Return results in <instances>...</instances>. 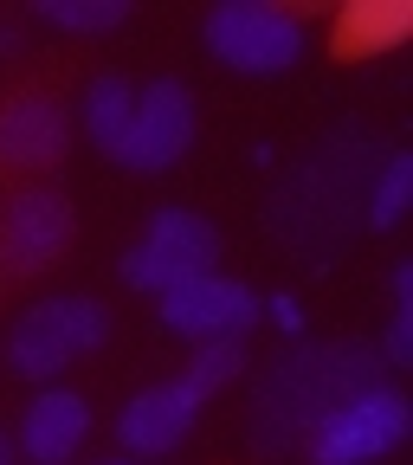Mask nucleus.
I'll return each instance as SVG.
<instances>
[{"label":"nucleus","instance_id":"obj_19","mask_svg":"<svg viewBox=\"0 0 413 465\" xmlns=\"http://www.w3.org/2000/svg\"><path fill=\"white\" fill-rule=\"evenodd\" d=\"M0 465H14V440L7 433H0Z\"/></svg>","mask_w":413,"mask_h":465},{"label":"nucleus","instance_id":"obj_12","mask_svg":"<svg viewBox=\"0 0 413 465\" xmlns=\"http://www.w3.org/2000/svg\"><path fill=\"white\" fill-rule=\"evenodd\" d=\"M130 104H136V84H130V78H116V72H103V78H91V84H84L78 124H84V136H91L103 155L116 149V136H123V124H130Z\"/></svg>","mask_w":413,"mask_h":465},{"label":"nucleus","instance_id":"obj_16","mask_svg":"<svg viewBox=\"0 0 413 465\" xmlns=\"http://www.w3.org/2000/svg\"><path fill=\"white\" fill-rule=\"evenodd\" d=\"M381 356L394 369L413 362V259L394 265V317H388V342H381Z\"/></svg>","mask_w":413,"mask_h":465},{"label":"nucleus","instance_id":"obj_14","mask_svg":"<svg viewBox=\"0 0 413 465\" xmlns=\"http://www.w3.org/2000/svg\"><path fill=\"white\" fill-rule=\"evenodd\" d=\"M33 14L52 26V33H78V39H91V33H116L130 20V0H33Z\"/></svg>","mask_w":413,"mask_h":465},{"label":"nucleus","instance_id":"obj_7","mask_svg":"<svg viewBox=\"0 0 413 465\" xmlns=\"http://www.w3.org/2000/svg\"><path fill=\"white\" fill-rule=\"evenodd\" d=\"M188 149H194V91L182 78L136 84L130 124H123V136H116L110 162L130 168V174H168Z\"/></svg>","mask_w":413,"mask_h":465},{"label":"nucleus","instance_id":"obj_13","mask_svg":"<svg viewBox=\"0 0 413 465\" xmlns=\"http://www.w3.org/2000/svg\"><path fill=\"white\" fill-rule=\"evenodd\" d=\"M369 226L375 232H394L400 220H407V207H413V155L407 149H388L375 168H369Z\"/></svg>","mask_w":413,"mask_h":465},{"label":"nucleus","instance_id":"obj_18","mask_svg":"<svg viewBox=\"0 0 413 465\" xmlns=\"http://www.w3.org/2000/svg\"><path fill=\"white\" fill-rule=\"evenodd\" d=\"M14 45H20V33H14V26H0V52H14Z\"/></svg>","mask_w":413,"mask_h":465},{"label":"nucleus","instance_id":"obj_10","mask_svg":"<svg viewBox=\"0 0 413 465\" xmlns=\"http://www.w3.org/2000/svg\"><path fill=\"white\" fill-rule=\"evenodd\" d=\"M91 440V401L78 388H58L45 381L26 414H20V433H14V452H26L33 465H72Z\"/></svg>","mask_w":413,"mask_h":465},{"label":"nucleus","instance_id":"obj_3","mask_svg":"<svg viewBox=\"0 0 413 465\" xmlns=\"http://www.w3.org/2000/svg\"><path fill=\"white\" fill-rule=\"evenodd\" d=\"M207 272H220V226L194 207H155L116 259V278L130 291H149V298H168L174 284Z\"/></svg>","mask_w":413,"mask_h":465},{"label":"nucleus","instance_id":"obj_4","mask_svg":"<svg viewBox=\"0 0 413 465\" xmlns=\"http://www.w3.org/2000/svg\"><path fill=\"white\" fill-rule=\"evenodd\" d=\"M413 433V407L394 381H362L349 388L336 407H323V420L304 433L310 465H375Z\"/></svg>","mask_w":413,"mask_h":465},{"label":"nucleus","instance_id":"obj_17","mask_svg":"<svg viewBox=\"0 0 413 465\" xmlns=\"http://www.w3.org/2000/svg\"><path fill=\"white\" fill-rule=\"evenodd\" d=\"M265 317H271L284 336H298V330H304V304L290 298V291H271V298H265Z\"/></svg>","mask_w":413,"mask_h":465},{"label":"nucleus","instance_id":"obj_2","mask_svg":"<svg viewBox=\"0 0 413 465\" xmlns=\"http://www.w3.org/2000/svg\"><path fill=\"white\" fill-rule=\"evenodd\" d=\"M240 369H246V349H240V342H201L194 362H188V375L149 381V388H136L123 407H116V446L136 452V459L174 452V446L194 433L201 407H207L220 388L240 381Z\"/></svg>","mask_w":413,"mask_h":465},{"label":"nucleus","instance_id":"obj_9","mask_svg":"<svg viewBox=\"0 0 413 465\" xmlns=\"http://www.w3.org/2000/svg\"><path fill=\"white\" fill-rule=\"evenodd\" d=\"M78 240V213L58 188H20L0 213V259L14 272H45Z\"/></svg>","mask_w":413,"mask_h":465},{"label":"nucleus","instance_id":"obj_1","mask_svg":"<svg viewBox=\"0 0 413 465\" xmlns=\"http://www.w3.org/2000/svg\"><path fill=\"white\" fill-rule=\"evenodd\" d=\"M381 381V362L369 342H310L265 375L259 401H252V440L265 452H298L304 433L323 420V407H336L349 388Z\"/></svg>","mask_w":413,"mask_h":465},{"label":"nucleus","instance_id":"obj_8","mask_svg":"<svg viewBox=\"0 0 413 465\" xmlns=\"http://www.w3.org/2000/svg\"><path fill=\"white\" fill-rule=\"evenodd\" d=\"M162 304V330L168 336H182V342H240L259 317H265V298L252 284L240 278H226V272H207V278H188V284H174Z\"/></svg>","mask_w":413,"mask_h":465},{"label":"nucleus","instance_id":"obj_20","mask_svg":"<svg viewBox=\"0 0 413 465\" xmlns=\"http://www.w3.org/2000/svg\"><path fill=\"white\" fill-rule=\"evenodd\" d=\"M110 465H130V459H110Z\"/></svg>","mask_w":413,"mask_h":465},{"label":"nucleus","instance_id":"obj_6","mask_svg":"<svg viewBox=\"0 0 413 465\" xmlns=\"http://www.w3.org/2000/svg\"><path fill=\"white\" fill-rule=\"evenodd\" d=\"M201 39L240 78H284L304 58V20L278 0H213Z\"/></svg>","mask_w":413,"mask_h":465},{"label":"nucleus","instance_id":"obj_5","mask_svg":"<svg viewBox=\"0 0 413 465\" xmlns=\"http://www.w3.org/2000/svg\"><path fill=\"white\" fill-rule=\"evenodd\" d=\"M110 342V311L97 298H84V291H58V298H39L14 336H7V362L14 375L26 381H58L72 362L97 356V349Z\"/></svg>","mask_w":413,"mask_h":465},{"label":"nucleus","instance_id":"obj_11","mask_svg":"<svg viewBox=\"0 0 413 465\" xmlns=\"http://www.w3.org/2000/svg\"><path fill=\"white\" fill-rule=\"evenodd\" d=\"M72 143V110L45 97V91H20L14 104H0V162L14 168H45Z\"/></svg>","mask_w":413,"mask_h":465},{"label":"nucleus","instance_id":"obj_15","mask_svg":"<svg viewBox=\"0 0 413 465\" xmlns=\"http://www.w3.org/2000/svg\"><path fill=\"white\" fill-rule=\"evenodd\" d=\"M407 26H413L407 0H369V7L342 14V39L349 45H394V39H407Z\"/></svg>","mask_w":413,"mask_h":465}]
</instances>
